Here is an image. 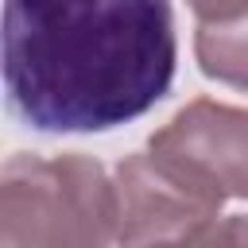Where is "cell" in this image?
I'll use <instances>...</instances> for the list:
<instances>
[{"instance_id":"5","label":"cell","mask_w":248,"mask_h":248,"mask_svg":"<svg viewBox=\"0 0 248 248\" xmlns=\"http://www.w3.org/2000/svg\"><path fill=\"white\" fill-rule=\"evenodd\" d=\"M194 50L209 78L248 89V8L229 19H202Z\"/></svg>"},{"instance_id":"7","label":"cell","mask_w":248,"mask_h":248,"mask_svg":"<svg viewBox=\"0 0 248 248\" xmlns=\"http://www.w3.org/2000/svg\"><path fill=\"white\" fill-rule=\"evenodd\" d=\"M190 8L198 19H229V16L244 12L248 0H190Z\"/></svg>"},{"instance_id":"1","label":"cell","mask_w":248,"mask_h":248,"mask_svg":"<svg viewBox=\"0 0 248 248\" xmlns=\"http://www.w3.org/2000/svg\"><path fill=\"white\" fill-rule=\"evenodd\" d=\"M167 0H4V89L39 132H108L174 78Z\"/></svg>"},{"instance_id":"3","label":"cell","mask_w":248,"mask_h":248,"mask_svg":"<svg viewBox=\"0 0 248 248\" xmlns=\"http://www.w3.org/2000/svg\"><path fill=\"white\" fill-rule=\"evenodd\" d=\"M112 182H116V209H120V225H116L120 248L178 240L209 225L225 202L151 147L128 155L116 167Z\"/></svg>"},{"instance_id":"4","label":"cell","mask_w":248,"mask_h":248,"mask_svg":"<svg viewBox=\"0 0 248 248\" xmlns=\"http://www.w3.org/2000/svg\"><path fill=\"white\" fill-rule=\"evenodd\" d=\"M217 198H248V108L190 101L147 143Z\"/></svg>"},{"instance_id":"6","label":"cell","mask_w":248,"mask_h":248,"mask_svg":"<svg viewBox=\"0 0 248 248\" xmlns=\"http://www.w3.org/2000/svg\"><path fill=\"white\" fill-rule=\"evenodd\" d=\"M140 248H248V217H213L209 225L178 240H159V244H140Z\"/></svg>"},{"instance_id":"2","label":"cell","mask_w":248,"mask_h":248,"mask_svg":"<svg viewBox=\"0 0 248 248\" xmlns=\"http://www.w3.org/2000/svg\"><path fill=\"white\" fill-rule=\"evenodd\" d=\"M116 182L89 155H12L0 174V248H112Z\"/></svg>"}]
</instances>
